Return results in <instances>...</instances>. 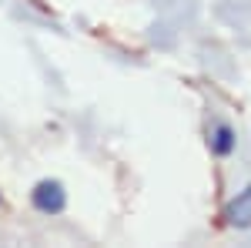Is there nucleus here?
Instances as JSON below:
<instances>
[{"mask_svg": "<svg viewBox=\"0 0 251 248\" xmlns=\"http://www.w3.org/2000/svg\"><path fill=\"white\" fill-rule=\"evenodd\" d=\"M34 205H37V211H44V215L64 211V205H67L64 185H60V181H40L37 188H34Z\"/></svg>", "mask_w": 251, "mask_h": 248, "instance_id": "obj_1", "label": "nucleus"}, {"mask_svg": "<svg viewBox=\"0 0 251 248\" xmlns=\"http://www.w3.org/2000/svg\"><path fill=\"white\" fill-rule=\"evenodd\" d=\"M225 218H228V225H234V228H251V188H245L238 198L228 201Z\"/></svg>", "mask_w": 251, "mask_h": 248, "instance_id": "obj_2", "label": "nucleus"}, {"mask_svg": "<svg viewBox=\"0 0 251 248\" xmlns=\"http://www.w3.org/2000/svg\"><path fill=\"white\" fill-rule=\"evenodd\" d=\"M231 148H234V134H231L228 124H221V128L214 131V151H218V154H228Z\"/></svg>", "mask_w": 251, "mask_h": 248, "instance_id": "obj_3", "label": "nucleus"}]
</instances>
